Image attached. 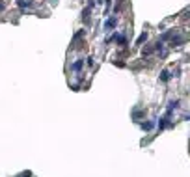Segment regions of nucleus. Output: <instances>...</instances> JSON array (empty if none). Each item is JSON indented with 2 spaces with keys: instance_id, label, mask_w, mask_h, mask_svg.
<instances>
[{
  "instance_id": "obj_1",
  "label": "nucleus",
  "mask_w": 190,
  "mask_h": 177,
  "mask_svg": "<svg viewBox=\"0 0 190 177\" xmlns=\"http://www.w3.org/2000/svg\"><path fill=\"white\" fill-rule=\"evenodd\" d=\"M170 41H172V47H179V45H183V43L187 41V37H185V35H181L179 32H175V35H174Z\"/></svg>"
},
{
  "instance_id": "obj_2",
  "label": "nucleus",
  "mask_w": 190,
  "mask_h": 177,
  "mask_svg": "<svg viewBox=\"0 0 190 177\" xmlns=\"http://www.w3.org/2000/svg\"><path fill=\"white\" fill-rule=\"evenodd\" d=\"M175 32H177L175 28H172V30H168V32H164V34L160 35V39H159V41H162V43H164V41H170V39H172V37L175 35Z\"/></svg>"
},
{
  "instance_id": "obj_3",
  "label": "nucleus",
  "mask_w": 190,
  "mask_h": 177,
  "mask_svg": "<svg viewBox=\"0 0 190 177\" xmlns=\"http://www.w3.org/2000/svg\"><path fill=\"white\" fill-rule=\"evenodd\" d=\"M175 108H179V99L170 101V105H168V112H166V118H170V116H172V112H174Z\"/></svg>"
},
{
  "instance_id": "obj_4",
  "label": "nucleus",
  "mask_w": 190,
  "mask_h": 177,
  "mask_svg": "<svg viewBox=\"0 0 190 177\" xmlns=\"http://www.w3.org/2000/svg\"><path fill=\"white\" fill-rule=\"evenodd\" d=\"M116 24H118V19H116V17H110V19H106V21H104V28H106V30L116 28Z\"/></svg>"
},
{
  "instance_id": "obj_5",
  "label": "nucleus",
  "mask_w": 190,
  "mask_h": 177,
  "mask_svg": "<svg viewBox=\"0 0 190 177\" xmlns=\"http://www.w3.org/2000/svg\"><path fill=\"white\" fill-rule=\"evenodd\" d=\"M82 67H84V60H76V62H75V63L71 65V71H75V73H78V71H80Z\"/></svg>"
},
{
  "instance_id": "obj_6",
  "label": "nucleus",
  "mask_w": 190,
  "mask_h": 177,
  "mask_svg": "<svg viewBox=\"0 0 190 177\" xmlns=\"http://www.w3.org/2000/svg\"><path fill=\"white\" fill-rule=\"evenodd\" d=\"M140 127L144 129V131H153V127H155V121H144V123H140Z\"/></svg>"
},
{
  "instance_id": "obj_7",
  "label": "nucleus",
  "mask_w": 190,
  "mask_h": 177,
  "mask_svg": "<svg viewBox=\"0 0 190 177\" xmlns=\"http://www.w3.org/2000/svg\"><path fill=\"white\" fill-rule=\"evenodd\" d=\"M172 77H174V75H172V73H170L168 69H164V71L160 73V80H162V82H168V80H170Z\"/></svg>"
},
{
  "instance_id": "obj_8",
  "label": "nucleus",
  "mask_w": 190,
  "mask_h": 177,
  "mask_svg": "<svg viewBox=\"0 0 190 177\" xmlns=\"http://www.w3.org/2000/svg\"><path fill=\"white\" fill-rule=\"evenodd\" d=\"M17 6H19L21 9H24V7H30V6H32V0H17Z\"/></svg>"
},
{
  "instance_id": "obj_9",
  "label": "nucleus",
  "mask_w": 190,
  "mask_h": 177,
  "mask_svg": "<svg viewBox=\"0 0 190 177\" xmlns=\"http://www.w3.org/2000/svg\"><path fill=\"white\" fill-rule=\"evenodd\" d=\"M147 41V32H144V34H140V37L136 39V45H142V43H146Z\"/></svg>"
},
{
  "instance_id": "obj_10",
  "label": "nucleus",
  "mask_w": 190,
  "mask_h": 177,
  "mask_svg": "<svg viewBox=\"0 0 190 177\" xmlns=\"http://www.w3.org/2000/svg\"><path fill=\"white\" fill-rule=\"evenodd\" d=\"M144 116H146V110H134V112H132V118H134V119L144 118Z\"/></svg>"
},
{
  "instance_id": "obj_11",
  "label": "nucleus",
  "mask_w": 190,
  "mask_h": 177,
  "mask_svg": "<svg viewBox=\"0 0 190 177\" xmlns=\"http://www.w3.org/2000/svg\"><path fill=\"white\" fill-rule=\"evenodd\" d=\"M82 21H84V22L90 21V7H86V9L82 11Z\"/></svg>"
},
{
  "instance_id": "obj_12",
  "label": "nucleus",
  "mask_w": 190,
  "mask_h": 177,
  "mask_svg": "<svg viewBox=\"0 0 190 177\" xmlns=\"http://www.w3.org/2000/svg\"><path fill=\"white\" fill-rule=\"evenodd\" d=\"M155 50H157L155 47H146V49H144V56H149V54H153Z\"/></svg>"
},
{
  "instance_id": "obj_13",
  "label": "nucleus",
  "mask_w": 190,
  "mask_h": 177,
  "mask_svg": "<svg viewBox=\"0 0 190 177\" xmlns=\"http://www.w3.org/2000/svg\"><path fill=\"white\" fill-rule=\"evenodd\" d=\"M166 123H168V118H162V119L159 121V129H164V127H166Z\"/></svg>"
},
{
  "instance_id": "obj_14",
  "label": "nucleus",
  "mask_w": 190,
  "mask_h": 177,
  "mask_svg": "<svg viewBox=\"0 0 190 177\" xmlns=\"http://www.w3.org/2000/svg\"><path fill=\"white\" fill-rule=\"evenodd\" d=\"M4 9H6V4H4V2H0V13H2Z\"/></svg>"
},
{
  "instance_id": "obj_15",
  "label": "nucleus",
  "mask_w": 190,
  "mask_h": 177,
  "mask_svg": "<svg viewBox=\"0 0 190 177\" xmlns=\"http://www.w3.org/2000/svg\"><path fill=\"white\" fill-rule=\"evenodd\" d=\"M104 4H106V6H110V4H112V0H104Z\"/></svg>"
},
{
  "instance_id": "obj_16",
  "label": "nucleus",
  "mask_w": 190,
  "mask_h": 177,
  "mask_svg": "<svg viewBox=\"0 0 190 177\" xmlns=\"http://www.w3.org/2000/svg\"><path fill=\"white\" fill-rule=\"evenodd\" d=\"M32 175V174H30V172H26V174H24V177H30Z\"/></svg>"
},
{
  "instance_id": "obj_17",
  "label": "nucleus",
  "mask_w": 190,
  "mask_h": 177,
  "mask_svg": "<svg viewBox=\"0 0 190 177\" xmlns=\"http://www.w3.org/2000/svg\"><path fill=\"white\" fill-rule=\"evenodd\" d=\"M185 119H190V116H185Z\"/></svg>"
},
{
  "instance_id": "obj_18",
  "label": "nucleus",
  "mask_w": 190,
  "mask_h": 177,
  "mask_svg": "<svg viewBox=\"0 0 190 177\" xmlns=\"http://www.w3.org/2000/svg\"><path fill=\"white\" fill-rule=\"evenodd\" d=\"M50 2H52V4H54V2H58V0H50Z\"/></svg>"
}]
</instances>
